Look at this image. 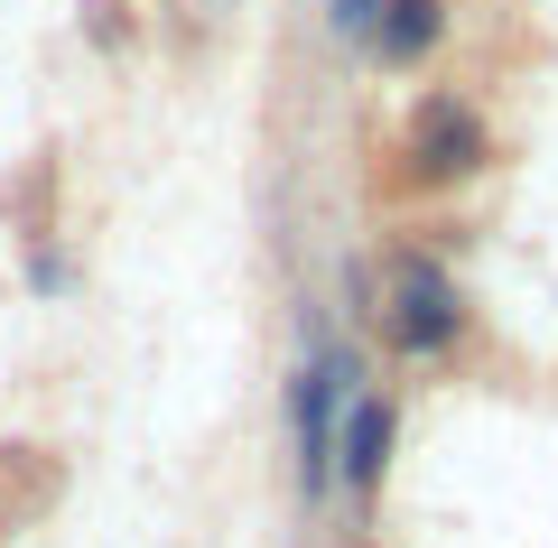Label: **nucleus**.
Returning a JSON list of instances; mask_svg holds the SVG:
<instances>
[{"instance_id":"nucleus-1","label":"nucleus","mask_w":558,"mask_h":548,"mask_svg":"<svg viewBox=\"0 0 558 548\" xmlns=\"http://www.w3.org/2000/svg\"><path fill=\"white\" fill-rule=\"evenodd\" d=\"M354 391H363L354 353H344L336 334H317V344L299 353V373H289V447H299V492L307 502L336 492V418H344Z\"/></svg>"},{"instance_id":"nucleus-2","label":"nucleus","mask_w":558,"mask_h":548,"mask_svg":"<svg viewBox=\"0 0 558 548\" xmlns=\"http://www.w3.org/2000/svg\"><path fill=\"white\" fill-rule=\"evenodd\" d=\"M381 465H391V400L354 391V400H344V418H336V484L344 492H373Z\"/></svg>"},{"instance_id":"nucleus-3","label":"nucleus","mask_w":558,"mask_h":548,"mask_svg":"<svg viewBox=\"0 0 558 548\" xmlns=\"http://www.w3.org/2000/svg\"><path fill=\"white\" fill-rule=\"evenodd\" d=\"M391 334H400L410 353H438L447 334H457V289H447L428 260H410V270H400V289H391Z\"/></svg>"},{"instance_id":"nucleus-4","label":"nucleus","mask_w":558,"mask_h":548,"mask_svg":"<svg viewBox=\"0 0 558 548\" xmlns=\"http://www.w3.org/2000/svg\"><path fill=\"white\" fill-rule=\"evenodd\" d=\"M438 28H447L438 0H381V20L363 28V47H373L381 65H418L428 47H438Z\"/></svg>"},{"instance_id":"nucleus-5","label":"nucleus","mask_w":558,"mask_h":548,"mask_svg":"<svg viewBox=\"0 0 558 548\" xmlns=\"http://www.w3.org/2000/svg\"><path fill=\"white\" fill-rule=\"evenodd\" d=\"M418 168H428V176L475 168V121H465L457 102H428V121H418Z\"/></svg>"},{"instance_id":"nucleus-6","label":"nucleus","mask_w":558,"mask_h":548,"mask_svg":"<svg viewBox=\"0 0 558 548\" xmlns=\"http://www.w3.org/2000/svg\"><path fill=\"white\" fill-rule=\"evenodd\" d=\"M20 279H28V297H65V289H75V260H65L47 233H28V252H20Z\"/></svg>"},{"instance_id":"nucleus-7","label":"nucleus","mask_w":558,"mask_h":548,"mask_svg":"<svg viewBox=\"0 0 558 548\" xmlns=\"http://www.w3.org/2000/svg\"><path fill=\"white\" fill-rule=\"evenodd\" d=\"M373 20H381V0H326V28H336V38H363Z\"/></svg>"}]
</instances>
